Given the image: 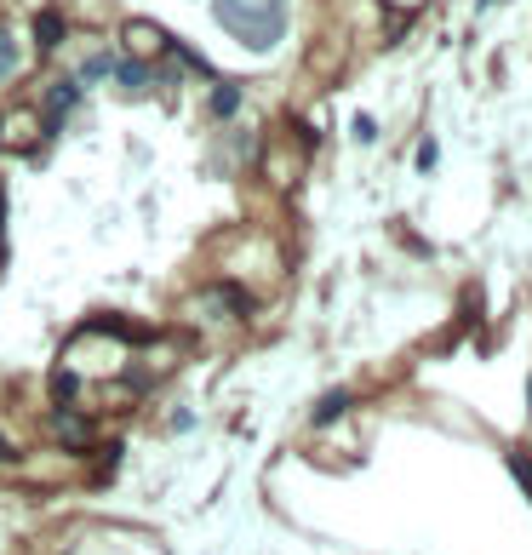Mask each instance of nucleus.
<instances>
[{
    "mask_svg": "<svg viewBox=\"0 0 532 555\" xmlns=\"http://www.w3.org/2000/svg\"><path fill=\"white\" fill-rule=\"evenodd\" d=\"M80 75H87V80H103V75H115V58H110V52H98V58H92Z\"/></svg>",
    "mask_w": 532,
    "mask_h": 555,
    "instance_id": "9d476101",
    "label": "nucleus"
},
{
    "mask_svg": "<svg viewBox=\"0 0 532 555\" xmlns=\"http://www.w3.org/2000/svg\"><path fill=\"white\" fill-rule=\"evenodd\" d=\"M349 132H355V143H372V138H378V120H372V115H355Z\"/></svg>",
    "mask_w": 532,
    "mask_h": 555,
    "instance_id": "9b49d317",
    "label": "nucleus"
},
{
    "mask_svg": "<svg viewBox=\"0 0 532 555\" xmlns=\"http://www.w3.org/2000/svg\"><path fill=\"white\" fill-rule=\"evenodd\" d=\"M52 430H57L63 441H75V446L87 441V424H80V418H69V413H57V418H52Z\"/></svg>",
    "mask_w": 532,
    "mask_h": 555,
    "instance_id": "0eeeda50",
    "label": "nucleus"
},
{
    "mask_svg": "<svg viewBox=\"0 0 532 555\" xmlns=\"http://www.w3.org/2000/svg\"><path fill=\"white\" fill-rule=\"evenodd\" d=\"M63 35H69V24H63V12H40V17H35V40H40L47 52L57 47Z\"/></svg>",
    "mask_w": 532,
    "mask_h": 555,
    "instance_id": "f03ea898",
    "label": "nucleus"
},
{
    "mask_svg": "<svg viewBox=\"0 0 532 555\" xmlns=\"http://www.w3.org/2000/svg\"><path fill=\"white\" fill-rule=\"evenodd\" d=\"M344 407H349V390H332V395H321V407H315V424H332Z\"/></svg>",
    "mask_w": 532,
    "mask_h": 555,
    "instance_id": "39448f33",
    "label": "nucleus"
},
{
    "mask_svg": "<svg viewBox=\"0 0 532 555\" xmlns=\"http://www.w3.org/2000/svg\"><path fill=\"white\" fill-rule=\"evenodd\" d=\"M115 75H120V87H143V80H149V63H115Z\"/></svg>",
    "mask_w": 532,
    "mask_h": 555,
    "instance_id": "1a4fd4ad",
    "label": "nucleus"
},
{
    "mask_svg": "<svg viewBox=\"0 0 532 555\" xmlns=\"http://www.w3.org/2000/svg\"><path fill=\"white\" fill-rule=\"evenodd\" d=\"M0 212H6V206H0Z\"/></svg>",
    "mask_w": 532,
    "mask_h": 555,
    "instance_id": "4468645a",
    "label": "nucleus"
},
{
    "mask_svg": "<svg viewBox=\"0 0 532 555\" xmlns=\"http://www.w3.org/2000/svg\"><path fill=\"white\" fill-rule=\"evenodd\" d=\"M126 40H132V52H161L166 47V35L155 24H126Z\"/></svg>",
    "mask_w": 532,
    "mask_h": 555,
    "instance_id": "20e7f679",
    "label": "nucleus"
},
{
    "mask_svg": "<svg viewBox=\"0 0 532 555\" xmlns=\"http://www.w3.org/2000/svg\"><path fill=\"white\" fill-rule=\"evenodd\" d=\"M218 17L246 47H275L281 24H287V0H218Z\"/></svg>",
    "mask_w": 532,
    "mask_h": 555,
    "instance_id": "f257e3e1",
    "label": "nucleus"
},
{
    "mask_svg": "<svg viewBox=\"0 0 532 555\" xmlns=\"http://www.w3.org/2000/svg\"><path fill=\"white\" fill-rule=\"evenodd\" d=\"M241 110V87H218L212 92V115H235Z\"/></svg>",
    "mask_w": 532,
    "mask_h": 555,
    "instance_id": "423d86ee",
    "label": "nucleus"
},
{
    "mask_svg": "<svg viewBox=\"0 0 532 555\" xmlns=\"http://www.w3.org/2000/svg\"><path fill=\"white\" fill-rule=\"evenodd\" d=\"M75 103H80V87H75V80H57V87L47 92V115L57 120V115H69Z\"/></svg>",
    "mask_w": 532,
    "mask_h": 555,
    "instance_id": "7ed1b4c3",
    "label": "nucleus"
},
{
    "mask_svg": "<svg viewBox=\"0 0 532 555\" xmlns=\"http://www.w3.org/2000/svg\"><path fill=\"white\" fill-rule=\"evenodd\" d=\"M418 173H435V143H418Z\"/></svg>",
    "mask_w": 532,
    "mask_h": 555,
    "instance_id": "f8f14e48",
    "label": "nucleus"
},
{
    "mask_svg": "<svg viewBox=\"0 0 532 555\" xmlns=\"http://www.w3.org/2000/svg\"><path fill=\"white\" fill-rule=\"evenodd\" d=\"M527 401H532V383H527ZM527 418H532V407H527Z\"/></svg>",
    "mask_w": 532,
    "mask_h": 555,
    "instance_id": "ddd939ff",
    "label": "nucleus"
},
{
    "mask_svg": "<svg viewBox=\"0 0 532 555\" xmlns=\"http://www.w3.org/2000/svg\"><path fill=\"white\" fill-rule=\"evenodd\" d=\"M6 75H17V40L0 29V80H6Z\"/></svg>",
    "mask_w": 532,
    "mask_h": 555,
    "instance_id": "6e6552de",
    "label": "nucleus"
}]
</instances>
